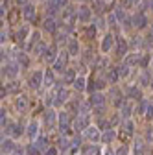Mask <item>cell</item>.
<instances>
[{"mask_svg": "<svg viewBox=\"0 0 153 155\" xmlns=\"http://www.w3.org/2000/svg\"><path fill=\"white\" fill-rule=\"evenodd\" d=\"M114 155H127V148H125V146L118 148V150H116V153H114Z\"/></svg>", "mask_w": 153, "mask_h": 155, "instance_id": "cell-50", "label": "cell"}, {"mask_svg": "<svg viewBox=\"0 0 153 155\" xmlns=\"http://www.w3.org/2000/svg\"><path fill=\"white\" fill-rule=\"evenodd\" d=\"M57 50H55V45H50V46H46V50H44V54H43V57L50 63V65H54V61L57 59V55L59 54H55Z\"/></svg>", "mask_w": 153, "mask_h": 155, "instance_id": "cell-16", "label": "cell"}, {"mask_svg": "<svg viewBox=\"0 0 153 155\" xmlns=\"http://www.w3.org/2000/svg\"><path fill=\"white\" fill-rule=\"evenodd\" d=\"M35 144L39 146L41 150H48V148H50V146H48V137H44V135L37 137V139H35Z\"/></svg>", "mask_w": 153, "mask_h": 155, "instance_id": "cell-38", "label": "cell"}, {"mask_svg": "<svg viewBox=\"0 0 153 155\" xmlns=\"http://www.w3.org/2000/svg\"><path fill=\"white\" fill-rule=\"evenodd\" d=\"M15 61L21 65V67H28V65H30V59H28V55H26L24 52H18L17 57H15Z\"/></svg>", "mask_w": 153, "mask_h": 155, "instance_id": "cell-34", "label": "cell"}, {"mask_svg": "<svg viewBox=\"0 0 153 155\" xmlns=\"http://www.w3.org/2000/svg\"><path fill=\"white\" fill-rule=\"evenodd\" d=\"M148 61H149V55H148V54H142V59H140V65H138V67L146 68V67H148Z\"/></svg>", "mask_w": 153, "mask_h": 155, "instance_id": "cell-47", "label": "cell"}, {"mask_svg": "<svg viewBox=\"0 0 153 155\" xmlns=\"http://www.w3.org/2000/svg\"><path fill=\"white\" fill-rule=\"evenodd\" d=\"M54 81H55V70H54V68H48V70L44 72V85H46V87H52Z\"/></svg>", "mask_w": 153, "mask_h": 155, "instance_id": "cell-29", "label": "cell"}, {"mask_svg": "<svg viewBox=\"0 0 153 155\" xmlns=\"http://www.w3.org/2000/svg\"><path fill=\"white\" fill-rule=\"evenodd\" d=\"M133 26H135L137 30H144V28L148 26V17H146L142 11L135 13V17H133Z\"/></svg>", "mask_w": 153, "mask_h": 155, "instance_id": "cell-13", "label": "cell"}, {"mask_svg": "<svg viewBox=\"0 0 153 155\" xmlns=\"http://www.w3.org/2000/svg\"><path fill=\"white\" fill-rule=\"evenodd\" d=\"M124 9H125L124 6H118L116 9H114V15H116L118 22H125V21H127V17H125V11H124Z\"/></svg>", "mask_w": 153, "mask_h": 155, "instance_id": "cell-37", "label": "cell"}, {"mask_svg": "<svg viewBox=\"0 0 153 155\" xmlns=\"http://www.w3.org/2000/svg\"><path fill=\"white\" fill-rule=\"evenodd\" d=\"M17 18H18V9H11V13H9V24H15Z\"/></svg>", "mask_w": 153, "mask_h": 155, "instance_id": "cell-45", "label": "cell"}, {"mask_svg": "<svg viewBox=\"0 0 153 155\" xmlns=\"http://www.w3.org/2000/svg\"><path fill=\"white\" fill-rule=\"evenodd\" d=\"M122 133H125L127 137H131V135L135 133V124H133L131 118H125V122L122 124Z\"/></svg>", "mask_w": 153, "mask_h": 155, "instance_id": "cell-25", "label": "cell"}, {"mask_svg": "<svg viewBox=\"0 0 153 155\" xmlns=\"http://www.w3.org/2000/svg\"><path fill=\"white\" fill-rule=\"evenodd\" d=\"M146 109H148V102L140 100V104L135 107V113H138V114H146Z\"/></svg>", "mask_w": 153, "mask_h": 155, "instance_id": "cell-40", "label": "cell"}, {"mask_svg": "<svg viewBox=\"0 0 153 155\" xmlns=\"http://www.w3.org/2000/svg\"><path fill=\"white\" fill-rule=\"evenodd\" d=\"M24 153H26L24 148H15V150L11 151V155H24Z\"/></svg>", "mask_w": 153, "mask_h": 155, "instance_id": "cell-48", "label": "cell"}, {"mask_svg": "<svg viewBox=\"0 0 153 155\" xmlns=\"http://www.w3.org/2000/svg\"><path fill=\"white\" fill-rule=\"evenodd\" d=\"M57 126H59V131L61 133H65L70 127V114H68V111L59 113V116H57Z\"/></svg>", "mask_w": 153, "mask_h": 155, "instance_id": "cell-10", "label": "cell"}, {"mask_svg": "<svg viewBox=\"0 0 153 155\" xmlns=\"http://www.w3.org/2000/svg\"><path fill=\"white\" fill-rule=\"evenodd\" d=\"M54 2L59 6V8H67L68 6V0H54Z\"/></svg>", "mask_w": 153, "mask_h": 155, "instance_id": "cell-49", "label": "cell"}, {"mask_svg": "<svg viewBox=\"0 0 153 155\" xmlns=\"http://www.w3.org/2000/svg\"><path fill=\"white\" fill-rule=\"evenodd\" d=\"M15 109L18 113H26L28 111V98L24 94H18L17 98H15Z\"/></svg>", "mask_w": 153, "mask_h": 155, "instance_id": "cell-15", "label": "cell"}, {"mask_svg": "<svg viewBox=\"0 0 153 155\" xmlns=\"http://www.w3.org/2000/svg\"><path fill=\"white\" fill-rule=\"evenodd\" d=\"M39 37H41V33L37 31V30L31 31V35H30V45H28V46H35L37 43H39Z\"/></svg>", "mask_w": 153, "mask_h": 155, "instance_id": "cell-39", "label": "cell"}, {"mask_svg": "<svg viewBox=\"0 0 153 155\" xmlns=\"http://www.w3.org/2000/svg\"><path fill=\"white\" fill-rule=\"evenodd\" d=\"M4 85H6L8 94H18V91H21V83L15 81V80H9V81H8V83H4Z\"/></svg>", "mask_w": 153, "mask_h": 155, "instance_id": "cell-24", "label": "cell"}, {"mask_svg": "<svg viewBox=\"0 0 153 155\" xmlns=\"http://www.w3.org/2000/svg\"><path fill=\"white\" fill-rule=\"evenodd\" d=\"M118 68H120V78H127L129 72H131L129 70V65H125V63H124V67H118Z\"/></svg>", "mask_w": 153, "mask_h": 155, "instance_id": "cell-43", "label": "cell"}, {"mask_svg": "<svg viewBox=\"0 0 153 155\" xmlns=\"http://www.w3.org/2000/svg\"><path fill=\"white\" fill-rule=\"evenodd\" d=\"M30 35H31V31H30V26H28V24H24V26H21V28L17 30V41L22 45V43L26 41V39H30Z\"/></svg>", "mask_w": 153, "mask_h": 155, "instance_id": "cell-17", "label": "cell"}, {"mask_svg": "<svg viewBox=\"0 0 153 155\" xmlns=\"http://www.w3.org/2000/svg\"><path fill=\"white\" fill-rule=\"evenodd\" d=\"M105 102H107V96H105L103 92L94 91V92L89 96V104H90V107H103Z\"/></svg>", "mask_w": 153, "mask_h": 155, "instance_id": "cell-7", "label": "cell"}, {"mask_svg": "<svg viewBox=\"0 0 153 155\" xmlns=\"http://www.w3.org/2000/svg\"><path fill=\"white\" fill-rule=\"evenodd\" d=\"M144 150H146V142H144L142 139L135 140V144H133V151H135V155H142Z\"/></svg>", "mask_w": 153, "mask_h": 155, "instance_id": "cell-33", "label": "cell"}, {"mask_svg": "<svg viewBox=\"0 0 153 155\" xmlns=\"http://www.w3.org/2000/svg\"><path fill=\"white\" fill-rule=\"evenodd\" d=\"M44 31H48V33H55L57 31V28H59V26H57L55 24V21H54V17H48L46 18V21H44Z\"/></svg>", "mask_w": 153, "mask_h": 155, "instance_id": "cell-27", "label": "cell"}, {"mask_svg": "<svg viewBox=\"0 0 153 155\" xmlns=\"http://www.w3.org/2000/svg\"><path fill=\"white\" fill-rule=\"evenodd\" d=\"M103 2H111V0H103Z\"/></svg>", "mask_w": 153, "mask_h": 155, "instance_id": "cell-54", "label": "cell"}, {"mask_svg": "<svg viewBox=\"0 0 153 155\" xmlns=\"http://www.w3.org/2000/svg\"><path fill=\"white\" fill-rule=\"evenodd\" d=\"M90 18H92V9L89 6H80V9H78V21L83 22V24H89Z\"/></svg>", "mask_w": 153, "mask_h": 155, "instance_id": "cell-9", "label": "cell"}, {"mask_svg": "<svg viewBox=\"0 0 153 155\" xmlns=\"http://www.w3.org/2000/svg\"><path fill=\"white\" fill-rule=\"evenodd\" d=\"M127 48H129V43L125 41V37H116V55L118 57H125L127 55Z\"/></svg>", "mask_w": 153, "mask_h": 155, "instance_id": "cell-11", "label": "cell"}, {"mask_svg": "<svg viewBox=\"0 0 153 155\" xmlns=\"http://www.w3.org/2000/svg\"><path fill=\"white\" fill-rule=\"evenodd\" d=\"M76 70L74 68H67V72L63 74V85H74V81H76Z\"/></svg>", "mask_w": 153, "mask_h": 155, "instance_id": "cell-21", "label": "cell"}, {"mask_svg": "<svg viewBox=\"0 0 153 155\" xmlns=\"http://www.w3.org/2000/svg\"><path fill=\"white\" fill-rule=\"evenodd\" d=\"M83 139H87V140H90V142H100V140H102L100 127H96V126H89L87 129H83Z\"/></svg>", "mask_w": 153, "mask_h": 155, "instance_id": "cell-4", "label": "cell"}, {"mask_svg": "<svg viewBox=\"0 0 153 155\" xmlns=\"http://www.w3.org/2000/svg\"><path fill=\"white\" fill-rule=\"evenodd\" d=\"M81 155H98V148L94 146L92 142H89V144H85L81 148Z\"/></svg>", "mask_w": 153, "mask_h": 155, "instance_id": "cell-31", "label": "cell"}, {"mask_svg": "<svg viewBox=\"0 0 153 155\" xmlns=\"http://www.w3.org/2000/svg\"><path fill=\"white\" fill-rule=\"evenodd\" d=\"M15 142L11 139H2V155H11V151L15 150Z\"/></svg>", "mask_w": 153, "mask_h": 155, "instance_id": "cell-23", "label": "cell"}, {"mask_svg": "<svg viewBox=\"0 0 153 155\" xmlns=\"http://www.w3.org/2000/svg\"><path fill=\"white\" fill-rule=\"evenodd\" d=\"M18 70H21V65H18L17 61H15V63H8V65H4V68H2V76L8 78V80H15V78L18 76Z\"/></svg>", "mask_w": 153, "mask_h": 155, "instance_id": "cell-5", "label": "cell"}, {"mask_svg": "<svg viewBox=\"0 0 153 155\" xmlns=\"http://www.w3.org/2000/svg\"><path fill=\"white\" fill-rule=\"evenodd\" d=\"M72 87H74L76 91H78V92H83V91H87V80H85L83 76H78Z\"/></svg>", "mask_w": 153, "mask_h": 155, "instance_id": "cell-26", "label": "cell"}, {"mask_svg": "<svg viewBox=\"0 0 153 155\" xmlns=\"http://www.w3.org/2000/svg\"><path fill=\"white\" fill-rule=\"evenodd\" d=\"M68 52H59V55H57V59L54 61V65H52V68L55 70V74H63V70H67L65 67H67V63H68Z\"/></svg>", "mask_w": 153, "mask_h": 155, "instance_id": "cell-2", "label": "cell"}, {"mask_svg": "<svg viewBox=\"0 0 153 155\" xmlns=\"http://www.w3.org/2000/svg\"><path fill=\"white\" fill-rule=\"evenodd\" d=\"M57 116H59V114H57L54 109H46V111H44V122H46V126L54 127V126L57 124Z\"/></svg>", "mask_w": 153, "mask_h": 155, "instance_id": "cell-18", "label": "cell"}, {"mask_svg": "<svg viewBox=\"0 0 153 155\" xmlns=\"http://www.w3.org/2000/svg\"><path fill=\"white\" fill-rule=\"evenodd\" d=\"M41 85H44V72H43V70H35V72L30 74V78H28V87L33 89V91H37Z\"/></svg>", "mask_w": 153, "mask_h": 155, "instance_id": "cell-1", "label": "cell"}, {"mask_svg": "<svg viewBox=\"0 0 153 155\" xmlns=\"http://www.w3.org/2000/svg\"><path fill=\"white\" fill-rule=\"evenodd\" d=\"M89 113H81V114H78L76 116V120L72 122V127L76 129V131H83V129H87L89 127Z\"/></svg>", "mask_w": 153, "mask_h": 155, "instance_id": "cell-6", "label": "cell"}, {"mask_svg": "<svg viewBox=\"0 0 153 155\" xmlns=\"http://www.w3.org/2000/svg\"><path fill=\"white\" fill-rule=\"evenodd\" d=\"M149 33H151V35H153V26H151V31H149Z\"/></svg>", "mask_w": 153, "mask_h": 155, "instance_id": "cell-53", "label": "cell"}, {"mask_svg": "<svg viewBox=\"0 0 153 155\" xmlns=\"http://www.w3.org/2000/svg\"><path fill=\"white\" fill-rule=\"evenodd\" d=\"M0 126H2V129L8 127V113L4 109H2V116H0Z\"/></svg>", "mask_w": 153, "mask_h": 155, "instance_id": "cell-44", "label": "cell"}, {"mask_svg": "<svg viewBox=\"0 0 153 155\" xmlns=\"http://www.w3.org/2000/svg\"><path fill=\"white\" fill-rule=\"evenodd\" d=\"M26 135L30 140H35L37 137H39V122L37 120H31L28 126H26Z\"/></svg>", "mask_w": 153, "mask_h": 155, "instance_id": "cell-12", "label": "cell"}, {"mask_svg": "<svg viewBox=\"0 0 153 155\" xmlns=\"http://www.w3.org/2000/svg\"><path fill=\"white\" fill-rule=\"evenodd\" d=\"M114 45H116V39H114V35H112L111 31H107V33L103 35V39H102V43H100L102 54H109V52L114 48Z\"/></svg>", "mask_w": 153, "mask_h": 155, "instance_id": "cell-3", "label": "cell"}, {"mask_svg": "<svg viewBox=\"0 0 153 155\" xmlns=\"http://www.w3.org/2000/svg\"><path fill=\"white\" fill-rule=\"evenodd\" d=\"M70 57H76V55H80V43H78V39H70L68 41V50Z\"/></svg>", "mask_w": 153, "mask_h": 155, "instance_id": "cell-22", "label": "cell"}, {"mask_svg": "<svg viewBox=\"0 0 153 155\" xmlns=\"http://www.w3.org/2000/svg\"><path fill=\"white\" fill-rule=\"evenodd\" d=\"M68 100V92L63 89V91H57V94H55V100H54V104L55 105H63L65 102Z\"/></svg>", "mask_w": 153, "mask_h": 155, "instance_id": "cell-28", "label": "cell"}, {"mask_svg": "<svg viewBox=\"0 0 153 155\" xmlns=\"http://www.w3.org/2000/svg\"><path fill=\"white\" fill-rule=\"evenodd\" d=\"M26 153H28V155H43V150L37 146L35 142H31V144L26 148Z\"/></svg>", "mask_w": 153, "mask_h": 155, "instance_id": "cell-36", "label": "cell"}, {"mask_svg": "<svg viewBox=\"0 0 153 155\" xmlns=\"http://www.w3.org/2000/svg\"><path fill=\"white\" fill-rule=\"evenodd\" d=\"M133 111H135V109H133V105L125 102V104H124V105L120 107V116H122V118H129Z\"/></svg>", "mask_w": 153, "mask_h": 155, "instance_id": "cell-32", "label": "cell"}, {"mask_svg": "<svg viewBox=\"0 0 153 155\" xmlns=\"http://www.w3.org/2000/svg\"><path fill=\"white\" fill-rule=\"evenodd\" d=\"M44 155H59V146H50L48 150H44Z\"/></svg>", "mask_w": 153, "mask_h": 155, "instance_id": "cell-42", "label": "cell"}, {"mask_svg": "<svg viewBox=\"0 0 153 155\" xmlns=\"http://www.w3.org/2000/svg\"><path fill=\"white\" fill-rule=\"evenodd\" d=\"M35 13H37V11H35V6H31V4H26V6L22 8V17L26 18L28 22H31L33 18H35Z\"/></svg>", "mask_w": 153, "mask_h": 155, "instance_id": "cell-20", "label": "cell"}, {"mask_svg": "<svg viewBox=\"0 0 153 155\" xmlns=\"http://www.w3.org/2000/svg\"><path fill=\"white\" fill-rule=\"evenodd\" d=\"M125 96H127L129 100L140 102V100H142V91H140V87H135V85H131V87H127V91H125Z\"/></svg>", "mask_w": 153, "mask_h": 155, "instance_id": "cell-14", "label": "cell"}, {"mask_svg": "<svg viewBox=\"0 0 153 155\" xmlns=\"http://www.w3.org/2000/svg\"><path fill=\"white\" fill-rule=\"evenodd\" d=\"M17 4H21V6H26V4H28V0H17Z\"/></svg>", "mask_w": 153, "mask_h": 155, "instance_id": "cell-51", "label": "cell"}, {"mask_svg": "<svg viewBox=\"0 0 153 155\" xmlns=\"http://www.w3.org/2000/svg\"><path fill=\"white\" fill-rule=\"evenodd\" d=\"M72 146V140H68L67 137H61L59 139V150H68Z\"/></svg>", "mask_w": 153, "mask_h": 155, "instance_id": "cell-41", "label": "cell"}, {"mask_svg": "<svg viewBox=\"0 0 153 155\" xmlns=\"http://www.w3.org/2000/svg\"><path fill=\"white\" fill-rule=\"evenodd\" d=\"M140 59H142V54L140 52H135V54H131V55H125L124 57V63L125 65H140Z\"/></svg>", "mask_w": 153, "mask_h": 155, "instance_id": "cell-19", "label": "cell"}, {"mask_svg": "<svg viewBox=\"0 0 153 155\" xmlns=\"http://www.w3.org/2000/svg\"><path fill=\"white\" fill-rule=\"evenodd\" d=\"M8 131L13 135V137H21V135L24 133V129H22V126H18V124H11L9 127H8Z\"/></svg>", "mask_w": 153, "mask_h": 155, "instance_id": "cell-35", "label": "cell"}, {"mask_svg": "<svg viewBox=\"0 0 153 155\" xmlns=\"http://www.w3.org/2000/svg\"><path fill=\"white\" fill-rule=\"evenodd\" d=\"M114 139H116V131H114V129H105L103 133H102V140L103 142H112Z\"/></svg>", "mask_w": 153, "mask_h": 155, "instance_id": "cell-30", "label": "cell"}, {"mask_svg": "<svg viewBox=\"0 0 153 155\" xmlns=\"http://www.w3.org/2000/svg\"><path fill=\"white\" fill-rule=\"evenodd\" d=\"M118 80H122V78H120V68L118 67L107 68V72H105V81L111 83V85H114V83H118Z\"/></svg>", "mask_w": 153, "mask_h": 155, "instance_id": "cell-8", "label": "cell"}, {"mask_svg": "<svg viewBox=\"0 0 153 155\" xmlns=\"http://www.w3.org/2000/svg\"><path fill=\"white\" fill-rule=\"evenodd\" d=\"M146 118H148V120H153V104H148V109H146Z\"/></svg>", "mask_w": 153, "mask_h": 155, "instance_id": "cell-46", "label": "cell"}, {"mask_svg": "<svg viewBox=\"0 0 153 155\" xmlns=\"http://www.w3.org/2000/svg\"><path fill=\"white\" fill-rule=\"evenodd\" d=\"M148 8H149V9L153 11V0H148Z\"/></svg>", "mask_w": 153, "mask_h": 155, "instance_id": "cell-52", "label": "cell"}]
</instances>
